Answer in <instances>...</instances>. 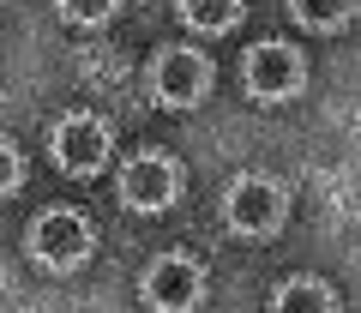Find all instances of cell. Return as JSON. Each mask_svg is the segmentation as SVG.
I'll list each match as a JSON object with an SVG mask.
<instances>
[{"label":"cell","mask_w":361,"mask_h":313,"mask_svg":"<svg viewBox=\"0 0 361 313\" xmlns=\"http://www.w3.org/2000/svg\"><path fill=\"white\" fill-rule=\"evenodd\" d=\"M283 217H289V193H283V181H271V175H241V181L223 193V223H229L235 235H247V241L277 235Z\"/></svg>","instance_id":"6da1fadb"},{"label":"cell","mask_w":361,"mask_h":313,"mask_svg":"<svg viewBox=\"0 0 361 313\" xmlns=\"http://www.w3.org/2000/svg\"><path fill=\"white\" fill-rule=\"evenodd\" d=\"M30 259L42 271H78L90 259V223L78 211H42L30 223Z\"/></svg>","instance_id":"7a4b0ae2"},{"label":"cell","mask_w":361,"mask_h":313,"mask_svg":"<svg viewBox=\"0 0 361 313\" xmlns=\"http://www.w3.org/2000/svg\"><path fill=\"white\" fill-rule=\"evenodd\" d=\"M301 78H307V66H301V54L289 42H253L241 61V85L259 103H289L301 91Z\"/></svg>","instance_id":"3957f363"},{"label":"cell","mask_w":361,"mask_h":313,"mask_svg":"<svg viewBox=\"0 0 361 313\" xmlns=\"http://www.w3.org/2000/svg\"><path fill=\"white\" fill-rule=\"evenodd\" d=\"M205 301V265L187 253H163L145 271V307L151 313H193Z\"/></svg>","instance_id":"277c9868"},{"label":"cell","mask_w":361,"mask_h":313,"mask_svg":"<svg viewBox=\"0 0 361 313\" xmlns=\"http://www.w3.org/2000/svg\"><path fill=\"white\" fill-rule=\"evenodd\" d=\"M49 151H54V163H61L66 175H97L109 163V151H115V139H109L103 115H85V109H78V115H61Z\"/></svg>","instance_id":"5b68a950"},{"label":"cell","mask_w":361,"mask_h":313,"mask_svg":"<svg viewBox=\"0 0 361 313\" xmlns=\"http://www.w3.org/2000/svg\"><path fill=\"white\" fill-rule=\"evenodd\" d=\"M151 91L163 109H193L211 91V61L199 49H163L151 66Z\"/></svg>","instance_id":"8992f818"},{"label":"cell","mask_w":361,"mask_h":313,"mask_svg":"<svg viewBox=\"0 0 361 313\" xmlns=\"http://www.w3.org/2000/svg\"><path fill=\"white\" fill-rule=\"evenodd\" d=\"M175 193H180V169L169 156H157V151L127 156V169H121V205L127 211H169Z\"/></svg>","instance_id":"52a82bcc"},{"label":"cell","mask_w":361,"mask_h":313,"mask_svg":"<svg viewBox=\"0 0 361 313\" xmlns=\"http://www.w3.org/2000/svg\"><path fill=\"white\" fill-rule=\"evenodd\" d=\"M271 313H337V295H331L325 277H289L271 295Z\"/></svg>","instance_id":"ba28073f"},{"label":"cell","mask_w":361,"mask_h":313,"mask_svg":"<svg viewBox=\"0 0 361 313\" xmlns=\"http://www.w3.org/2000/svg\"><path fill=\"white\" fill-rule=\"evenodd\" d=\"M241 18V0H180V25L199 30V37H217Z\"/></svg>","instance_id":"9c48e42d"},{"label":"cell","mask_w":361,"mask_h":313,"mask_svg":"<svg viewBox=\"0 0 361 313\" xmlns=\"http://www.w3.org/2000/svg\"><path fill=\"white\" fill-rule=\"evenodd\" d=\"M289 13L307 30H343L355 18V0H289Z\"/></svg>","instance_id":"30bf717a"},{"label":"cell","mask_w":361,"mask_h":313,"mask_svg":"<svg viewBox=\"0 0 361 313\" xmlns=\"http://www.w3.org/2000/svg\"><path fill=\"white\" fill-rule=\"evenodd\" d=\"M115 6H121V0H54V13H61L66 25H78V30L109 25V18H115Z\"/></svg>","instance_id":"8fae6325"},{"label":"cell","mask_w":361,"mask_h":313,"mask_svg":"<svg viewBox=\"0 0 361 313\" xmlns=\"http://www.w3.org/2000/svg\"><path fill=\"white\" fill-rule=\"evenodd\" d=\"M13 187H18V151H13L6 139H0V199L13 193Z\"/></svg>","instance_id":"7c38bea8"}]
</instances>
